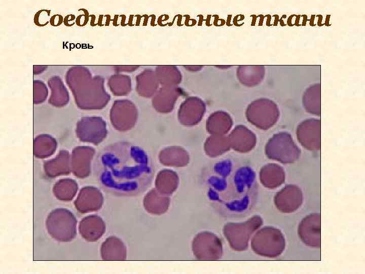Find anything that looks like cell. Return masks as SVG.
<instances>
[{
  "label": "cell",
  "mask_w": 365,
  "mask_h": 274,
  "mask_svg": "<svg viewBox=\"0 0 365 274\" xmlns=\"http://www.w3.org/2000/svg\"><path fill=\"white\" fill-rule=\"evenodd\" d=\"M298 140L302 146L309 150L320 148V122L316 119L305 120L297 129Z\"/></svg>",
  "instance_id": "cell-1"
},
{
  "label": "cell",
  "mask_w": 365,
  "mask_h": 274,
  "mask_svg": "<svg viewBox=\"0 0 365 274\" xmlns=\"http://www.w3.org/2000/svg\"><path fill=\"white\" fill-rule=\"evenodd\" d=\"M298 234L302 242L310 247L320 246V216L312 214L307 216L301 222Z\"/></svg>",
  "instance_id": "cell-2"
},
{
  "label": "cell",
  "mask_w": 365,
  "mask_h": 274,
  "mask_svg": "<svg viewBox=\"0 0 365 274\" xmlns=\"http://www.w3.org/2000/svg\"><path fill=\"white\" fill-rule=\"evenodd\" d=\"M277 207L283 212L291 213L301 207L303 194L301 189L296 185H286L279 193Z\"/></svg>",
  "instance_id": "cell-3"
},
{
  "label": "cell",
  "mask_w": 365,
  "mask_h": 274,
  "mask_svg": "<svg viewBox=\"0 0 365 274\" xmlns=\"http://www.w3.org/2000/svg\"><path fill=\"white\" fill-rule=\"evenodd\" d=\"M277 137V153L276 158L286 163L296 161L299 158L301 151L291 135L287 133H282Z\"/></svg>",
  "instance_id": "cell-4"
},
{
  "label": "cell",
  "mask_w": 365,
  "mask_h": 274,
  "mask_svg": "<svg viewBox=\"0 0 365 274\" xmlns=\"http://www.w3.org/2000/svg\"><path fill=\"white\" fill-rule=\"evenodd\" d=\"M102 251L105 259L123 260L126 259V248L118 238H109L103 244Z\"/></svg>",
  "instance_id": "cell-5"
},
{
  "label": "cell",
  "mask_w": 365,
  "mask_h": 274,
  "mask_svg": "<svg viewBox=\"0 0 365 274\" xmlns=\"http://www.w3.org/2000/svg\"><path fill=\"white\" fill-rule=\"evenodd\" d=\"M169 204L167 198L156 192L148 194L143 200L146 211L154 215H161L167 211Z\"/></svg>",
  "instance_id": "cell-6"
},
{
  "label": "cell",
  "mask_w": 365,
  "mask_h": 274,
  "mask_svg": "<svg viewBox=\"0 0 365 274\" xmlns=\"http://www.w3.org/2000/svg\"><path fill=\"white\" fill-rule=\"evenodd\" d=\"M86 236L90 240L94 241L99 238L104 231V225L98 217L92 216L86 220Z\"/></svg>",
  "instance_id": "cell-7"
}]
</instances>
